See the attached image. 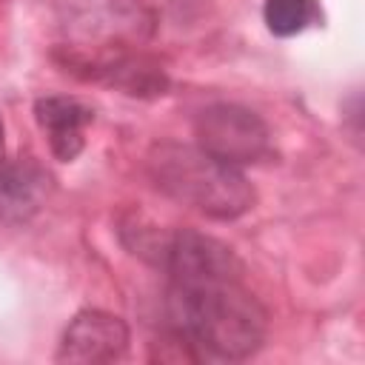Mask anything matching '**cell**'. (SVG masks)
<instances>
[{
    "mask_svg": "<svg viewBox=\"0 0 365 365\" xmlns=\"http://www.w3.org/2000/svg\"><path fill=\"white\" fill-rule=\"evenodd\" d=\"M165 311L182 342L220 359H245L265 339V311L240 274L177 277Z\"/></svg>",
    "mask_w": 365,
    "mask_h": 365,
    "instance_id": "cell-1",
    "label": "cell"
},
{
    "mask_svg": "<svg viewBox=\"0 0 365 365\" xmlns=\"http://www.w3.org/2000/svg\"><path fill=\"white\" fill-rule=\"evenodd\" d=\"M51 177L34 160H0V228L29 222L48 200Z\"/></svg>",
    "mask_w": 365,
    "mask_h": 365,
    "instance_id": "cell-7",
    "label": "cell"
},
{
    "mask_svg": "<svg viewBox=\"0 0 365 365\" xmlns=\"http://www.w3.org/2000/svg\"><path fill=\"white\" fill-rule=\"evenodd\" d=\"M66 31L68 66L88 68V77H100L108 66L128 57V46L151 34V14L137 0H77Z\"/></svg>",
    "mask_w": 365,
    "mask_h": 365,
    "instance_id": "cell-3",
    "label": "cell"
},
{
    "mask_svg": "<svg viewBox=\"0 0 365 365\" xmlns=\"http://www.w3.org/2000/svg\"><path fill=\"white\" fill-rule=\"evenodd\" d=\"M145 168L163 194L205 217L234 220L254 205V188L245 174L200 145L160 143L148 151Z\"/></svg>",
    "mask_w": 365,
    "mask_h": 365,
    "instance_id": "cell-2",
    "label": "cell"
},
{
    "mask_svg": "<svg viewBox=\"0 0 365 365\" xmlns=\"http://www.w3.org/2000/svg\"><path fill=\"white\" fill-rule=\"evenodd\" d=\"M262 17L277 37H291L314 26L319 17V9H317V0H265Z\"/></svg>",
    "mask_w": 365,
    "mask_h": 365,
    "instance_id": "cell-8",
    "label": "cell"
},
{
    "mask_svg": "<svg viewBox=\"0 0 365 365\" xmlns=\"http://www.w3.org/2000/svg\"><path fill=\"white\" fill-rule=\"evenodd\" d=\"M3 154H6V140H3V120H0V160H3Z\"/></svg>",
    "mask_w": 365,
    "mask_h": 365,
    "instance_id": "cell-9",
    "label": "cell"
},
{
    "mask_svg": "<svg viewBox=\"0 0 365 365\" xmlns=\"http://www.w3.org/2000/svg\"><path fill=\"white\" fill-rule=\"evenodd\" d=\"M128 345V328L120 317L106 311H80L57 348L60 362H77V365H97V362H114L125 354Z\"/></svg>",
    "mask_w": 365,
    "mask_h": 365,
    "instance_id": "cell-5",
    "label": "cell"
},
{
    "mask_svg": "<svg viewBox=\"0 0 365 365\" xmlns=\"http://www.w3.org/2000/svg\"><path fill=\"white\" fill-rule=\"evenodd\" d=\"M34 117L51 154L63 163L77 160V154L86 148V128L94 123V108L77 97L48 94L34 103Z\"/></svg>",
    "mask_w": 365,
    "mask_h": 365,
    "instance_id": "cell-6",
    "label": "cell"
},
{
    "mask_svg": "<svg viewBox=\"0 0 365 365\" xmlns=\"http://www.w3.org/2000/svg\"><path fill=\"white\" fill-rule=\"evenodd\" d=\"M197 145L214 154L228 165H248L268 154V128L265 123L234 103H217L200 111L194 123Z\"/></svg>",
    "mask_w": 365,
    "mask_h": 365,
    "instance_id": "cell-4",
    "label": "cell"
}]
</instances>
